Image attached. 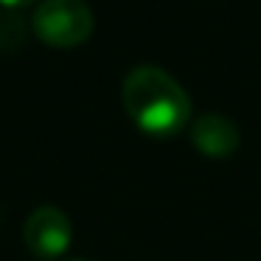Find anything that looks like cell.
Masks as SVG:
<instances>
[{
	"instance_id": "1",
	"label": "cell",
	"mask_w": 261,
	"mask_h": 261,
	"mask_svg": "<svg viewBox=\"0 0 261 261\" xmlns=\"http://www.w3.org/2000/svg\"><path fill=\"white\" fill-rule=\"evenodd\" d=\"M126 115L141 132L154 138H171L191 121V98L182 85L163 68L141 65L132 68L121 87Z\"/></svg>"
},
{
	"instance_id": "2",
	"label": "cell",
	"mask_w": 261,
	"mask_h": 261,
	"mask_svg": "<svg viewBox=\"0 0 261 261\" xmlns=\"http://www.w3.org/2000/svg\"><path fill=\"white\" fill-rule=\"evenodd\" d=\"M93 12L85 0H42L31 14V29L51 48H79L93 34Z\"/></svg>"
},
{
	"instance_id": "3",
	"label": "cell",
	"mask_w": 261,
	"mask_h": 261,
	"mask_svg": "<svg viewBox=\"0 0 261 261\" xmlns=\"http://www.w3.org/2000/svg\"><path fill=\"white\" fill-rule=\"evenodd\" d=\"M70 239H73V225H70L68 214L54 205H42V208L31 211L23 225L25 247L40 261L62 258L70 247Z\"/></svg>"
},
{
	"instance_id": "4",
	"label": "cell",
	"mask_w": 261,
	"mask_h": 261,
	"mask_svg": "<svg viewBox=\"0 0 261 261\" xmlns=\"http://www.w3.org/2000/svg\"><path fill=\"white\" fill-rule=\"evenodd\" d=\"M191 143L205 158H230L239 149V126L219 113H205L191 124Z\"/></svg>"
},
{
	"instance_id": "5",
	"label": "cell",
	"mask_w": 261,
	"mask_h": 261,
	"mask_svg": "<svg viewBox=\"0 0 261 261\" xmlns=\"http://www.w3.org/2000/svg\"><path fill=\"white\" fill-rule=\"evenodd\" d=\"M0 3H3V6H29V3H34V0H0Z\"/></svg>"
}]
</instances>
